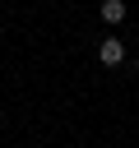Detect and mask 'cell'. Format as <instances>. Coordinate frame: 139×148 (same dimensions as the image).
<instances>
[{
	"label": "cell",
	"instance_id": "1",
	"mask_svg": "<svg viewBox=\"0 0 139 148\" xmlns=\"http://www.w3.org/2000/svg\"><path fill=\"white\" fill-rule=\"evenodd\" d=\"M97 60H102L107 69H116V65L125 60V42H120V37H102V42H97Z\"/></svg>",
	"mask_w": 139,
	"mask_h": 148
},
{
	"label": "cell",
	"instance_id": "2",
	"mask_svg": "<svg viewBox=\"0 0 139 148\" xmlns=\"http://www.w3.org/2000/svg\"><path fill=\"white\" fill-rule=\"evenodd\" d=\"M125 18V5L120 0H102V23H120Z\"/></svg>",
	"mask_w": 139,
	"mask_h": 148
}]
</instances>
